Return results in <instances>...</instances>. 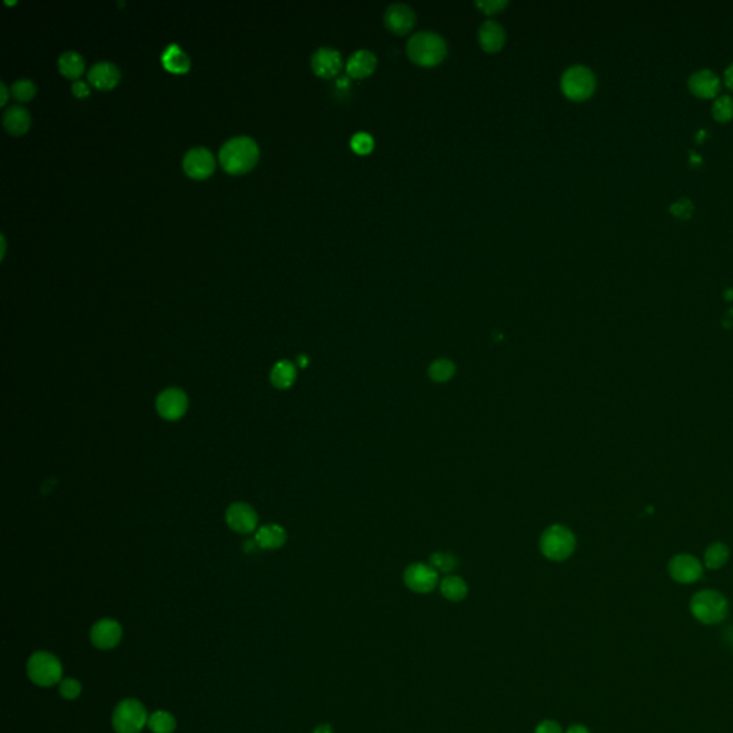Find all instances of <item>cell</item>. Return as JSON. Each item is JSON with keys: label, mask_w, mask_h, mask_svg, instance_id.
<instances>
[{"label": "cell", "mask_w": 733, "mask_h": 733, "mask_svg": "<svg viewBox=\"0 0 733 733\" xmlns=\"http://www.w3.org/2000/svg\"><path fill=\"white\" fill-rule=\"evenodd\" d=\"M59 692L65 699L73 700L80 695L82 686L76 679H64L59 685Z\"/></svg>", "instance_id": "d6a6232c"}, {"label": "cell", "mask_w": 733, "mask_h": 733, "mask_svg": "<svg viewBox=\"0 0 733 733\" xmlns=\"http://www.w3.org/2000/svg\"><path fill=\"white\" fill-rule=\"evenodd\" d=\"M30 114L22 105H10L3 114V127L15 136L24 135L30 127Z\"/></svg>", "instance_id": "d6986e66"}, {"label": "cell", "mask_w": 733, "mask_h": 733, "mask_svg": "<svg viewBox=\"0 0 733 733\" xmlns=\"http://www.w3.org/2000/svg\"><path fill=\"white\" fill-rule=\"evenodd\" d=\"M725 82L730 89H733V64L729 65V68L725 72Z\"/></svg>", "instance_id": "f35d334b"}, {"label": "cell", "mask_w": 733, "mask_h": 733, "mask_svg": "<svg viewBox=\"0 0 733 733\" xmlns=\"http://www.w3.org/2000/svg\"><path fill=\"white\" fill-rule=\"evenodd\" d=\"M669 573L673 580L690 584L695 583L702 577L703 566L698 557L692 554H676L669 561Z\"/></svg>", "instance_id": "8fae6325"}, {"label": "cell", "mask_w": 733, "mask_h": 733, "mask_svg": "<svg viewBox=\"0 0 733 733\" xmlns=\"http://www.w3.org/2000/svg\"><path fill=\"white\" fill-rule=\"evenodd\" d=\"M120 79L119 68L109 60H99L88 71V80L100 91L112 89Z\"/></svg>", "instance_id": "2e32d148"}, {"label": "cell", "mask_w": 733, "mask_h": 733, "mask_svg": "<svg viewBox=\"0 0 733 733\" xmlns=\"http://www.w3.org/2000/svg\"><path fill=\"white\" fill-rule=\"evenodd\" d=\"M148 726L154 733H172L177 727L175 718L165 710H156L150 716Z\"/></svg>", "instance_id": "83f0119b"}, {"label": "cell", "mask_w": 733, "mask_h": 733, "mask_svg": "<svg viewBox=\"0 0 733 733\" xmlns=\"http://www.w3.org/2000/svg\"><path fill=\"white\" fill-rule=\"evenodd\" d=\"M377 66V57L371 51L361 49L354 52L347 62V72L351 78L363 79L370 76Z\"/></svg>", "instance_id": "ffe728a7"}, {"label": "cell", "mask_w": 733, "mask_h": 733, "mask_svg": "<svg viewBox=\"0 0 733 733\" xmlns=\"http://www.w3.org/2000/svg\"><path fill=\"white\" fill-rule=\"evenodd\" d=\"M455 374V365L451 360L438 359L428 367V377L435 383H447Z\"/></svg>", "instance_id": "4316f807"}, {"label": "cell", "mask_w": 733, "mask_h": 733, "mask_svg": "<svg viewBox=\"0 0 733 733\" xmlns=\"http://www.w3.org/2000/svg\"><path fill=\"white\" fill-rule=\"evenodd\" d=\"M730 556L729 548L723 543H714L705 552V566L712 570H718L727 563Z\"/></svg>", "instance_id": "484cf974"}, {"label": "cell", "mask_w": 733, "mask_h": 733, "mask_svg": "<svg viewBox=\"0 0 733 733\" xmlns=\"http://www.w3.org/2000/svg\"><path fill=\"white\" fill-rule=\"evenodd\" d=\"M57 69L68 79L78 80L83 69H85V60H83L80 53L75 51H66L57 59Z\"/></svg>", "instance_id": "603a6c76"}, {"label": "cell", "mask_w": 733, "mask_h": 733, "mask_svg": "<svg viewBox=\"0 0 733 733\" xmlns=\"http://www.w3.org/2000/svg\"><path fill=\"white\" fill-rule=\"evenodd\" d=\"M351 148L360 155H367L374 150V138L368 132H357L351 138Z\"/></svg>", "instance_id": "1f68e13d"}, {"label": "cell", "mask_w": 733, "mask_h": 733, "mask_svg": "<svg viewBox=\"0 0 733 733\" xmlns=\"http://www.w3.org/2000/svg\"><path fill=\"white\" fill-rule=\"evenodd\" d=\"M670 211H672V214L678 218L687 219L694 214V203L687 198H679L676 202L672 203V206H670Z\"/></svg>", "instance_id": "836d02e7"}, {"label": "cell", "mask_w": 733, "mask_h": 733, "mask_svg": "<svg viewBox=\"0 0 733 733\" xmlns=\"http://www.w3.org/2000/svg\"><path fill=\"white\" fill-rule=\"evenodd\" d=\"M729 610L726 597L716 590H702L690 600V612L703 624H718L725 620Z\"/></svg>", "instance_id": "3957f363"}, {"label": "cell", "mask_w": 733, "mask_h": 733, "mask_svg": "<svg viewBox=\"0 0 733 733\" xmlns=\"http://www.w3.org/2000/svg\"><path fill=\"white\" fill-rule=\"evenodd\" d=\"M297 361H298V365H300L301 368H305V367L308 365V363H309L308 359L305 357V355H300V357L297 359Z\"/></svg>", "instance_id": "7bdbcfd3"}, {"label": "cell", "mask_w": 733, "mask_h": 733, "mask_svg": "<svg viewBox=\"0 0 733 733\" xmlns=\"http://www.w3.org/2000/svg\"><path fill=\"white\" fill-rule=\"evenodd\" d=\"M188 410V397L179 388H168L156 399V411L166 422H177Z\"/></svg>", "instance_id": "30bf717a"}, {"label": "cell", "mask_w": 733, "mask_h": 733, "mask_svg": "<svg viewBox=\"0 0 733 733\" xmlns=\"http://www.w3.org/2000/svg\"><path fill=\"white\" fill-rule=\"evenodd\" d=\"M725 297L727 300H733V288H729V289L725 291Z\"/></svg>", "instance_id": "ee69618b"}, {"label": "cell", "mask_w": 733, "mask_h": 733, "mask_svg": "<svg viewBox=\"0 0 733 733\" xmlns=\"http://www.w3.org/2000/svg\"><path fill=\"white\" fill-rule=\"evenodd\" d=\"M0 89H2V105H5L8 100V88L5 82H0Z\"/></svg>", "instance_id": "b9f144b4"}, {"label": "cell", "mask_w": 733, "mask_h": 733, "mask_svg": "<svg viewBox=\"0 0 733 733\" xmlns=\"http://www.w3.org/2000/svg\"><path fill=\"white\" fill-rule=\"evenodd\" d=\"M534 733H563V729L556 721L546 719V721H541L536 726Z\"/></svg>", "instance_id": "d590c367"}, {"label": "cell", "mask_w": 733, "mask_h": 733, "mask_svg": "<svg viewBox=\"0 0 733 733\" xmlns=\"http://www.w3.org/2000/svg\"><path fill=\"white\" fill-rule=\"evenodd\" d=\"M311 68L321 78H334L343 68V57L338 51L328 46L317 49L311 56Z\"/></svg>", "instance_id": "7c38bea8"}, {"label": "cell", "mask_w": 733, "mask_h": 733, "mask_svg": "<svg viewBox=\"0 0 733 733\" xmlns=\"http://www.w3.org/2000/svg\"><path fill=\"white\" fill-rule=\"evenodd\" d=\"M478 42L485 51L497 52L505 46L506 32L494 20H487L478 29Z\"/></svg>", "instance_id": "ac0fdd59"}, {"label": "cell", "mask_w": 733, "mask_h": 733, "mask_svg": "<svg viewBox=\"0 0 733 733\" xmlns=\"http://www.w3.org/2000/svg\"><path fill=\"white\" fill-rule=\"evenodd\" d=\"M576 549V537L568 527L554 525L543 532L540 537L541 554L552 561L568 560Z\"/></svg>", "instance_id": "277c9868"}, {"label": "cell", "mask_w": 733, "mask_h": 733, "mask_svg": "<svg viewBox=\"0 0 733 733\" xmlns=\"http://www.w3.org/2000/svg\"><path fill=\"white\" fill-rule=\"evenodd\" d=\"M566 733H590V730L586 727L584 725H580V723H574L572 726H569V729L566 730Z\"/></svg>", "instance_id": "74e56055"}, {"label": "cell", "mask_w": 733, "mask_h": 733, "mask_svg": "<svg viewBox=\"0 0 733 733\" xmlns=\"http://www.w3.org/2000/svg\"><path fill=\"white\" fill-rule=\"evenodd\" d=\"M560 85L563 93L572 100H584L595 92L596 78L589 68L574 65L563 73Z\"/></svg>", "instance_id": "52a82bcc"}, {"label": "cell", "mask_w": 733, "mask_h": 733, "mask_svg": "<svg viewBox=\"0 0 733 733\" xmlns=\"http://www.w3.org/2000/svg\"><path fill=\"white\" fill-rule=\"evenodd\" d=\"M226 523L234 532L248 534L255 530L258 516L255 510L245 503H235L226 510Z\"/></svg>", "instance_id": "5bb4252c"}, {"label": "cell", "mask_w": 733, "mask_h": 733, "mask_svg": "<svg viewBox=\"0 0 733 733\" xmlns=\"http://www.w3.org/2000/svg\"><path fill=\"white\" fill-rule=\"evenodd\" d=\"M312 733H334V730H332V726L329 723H321L316 729H314Z\"/></svg>", "instance_id": "ab89813d"}, {"label": "cell", "mask_w": 733, "mask_h": 733, "mask_svg": "<svg viewBox=\"0 0 733 733\" xmlns=\"http://www.w3.org/2000/svg\"><path fill=\"white\" fill-rule=\"evenodd\" d=\"M296 379L297 368L294 364L287 360L278 361L271 370V383L278 390H287L292 387V384L296 383Z\"/></svg>", "instance_id": "cb8c5ba5"}, {"label": "cell", "mask_w": 733, "mask_h": 733, "mask_svg": "<svg viewBox=\"0 0 733 733\" xmlns=\"http://www.w3.org/2000/svg\"><path fill=\"white\" fill-rule=\"evenodd\" d=\"M440 592L450 601H462L469 595L467 583L458 576H447L440 581Z\"/></svg>", "instance_id": "d4e9b609"}, {"label": "cell", "mask_w": 733, "mask_h": 733, "mask_svg": "<svg viewBox=\"0 0 733 733\" xmlns=\"http://www.w3.org/2000/svg\"><path fill=\"white\" fill-rule=\"evenodd\" d=\"M476 6L485 12L486 15H494L497 12H501L507 6L506 0H481V2H476Z\"/></svg>", "instance_id": "e575fe53"}, {"label": "cell", "mask_w": 733, "mask_h": 733, "mask_svg": "<svg viewBox=\"0 0 733 733\" xmlns=\"http://www.w3.org/2000/svg\"><path fill=\"white\" fill-rule=\"evenodd\" d=\"M62 673L64 669L60 660L49 652H36L28 662V675L37 686L49 687L56 685L60 682Z\"/></svg>", "instance_id": "8992f818"}, {"label": "cell", "mask_w": 733, "mask_h": 733, "mask_svg": "<svg viewBox=\"0 0 733 733\" xmlns=\"http://www.w3.org/2000/svg\"><path fill=\"white\" fill-rule=\"evenodd\" d=\"M723 325L727 327V328L733 327V308H730V309L725 314V317H723Z\"/></svg>", "instance_id": "60d3db41"}, {"label": "cell", "mask_w": 733, "mask_h": 733, "mask_svg": "<svg viewBox=\"0 0 733 733\" xmlns=\"http://www.w3.org/2000/svg\"><path fill=\"white\" fill-rule=\"evenodd\" d=\"M254 540L260 549L277 550L285 544L287 532L278 525H265L258 529Z\"/></svg>", "instance_id": "7402d4cb"}, {"label": "cell", "mask_w": 733, "mask_h": 733, "mask_svg": "<svg viewBox=\"0 0 733 733\" xmlns=\"http://www.w3.org/2000/svg\"><path fill=\"white\" fill-rule=\"evenodd\" d=\"M430 566L434 568L438 573H451L457 569L458 560L454 554L446 552H437L430 556Z\"/></svg>", "instance_id": "f1b7e54d"}, {"label": "cell", "mask_w": 733, "mask_h": 733, "mask_svg": "<svg viewBox=\"0 0 733 733\" xmlns=\"http://www.w3.org/2000/svg\"><path fill=\"white\" fill-rule=\"evenodd\" d=\"M690 161H692V162H695V163H700L702 158H700V156H692V159H690Z\"/></svg>", "instance_id": "f6af8a7d"}, {"label": "cell", "mask_w": 733, "mask_h": 733, "mask_svg": "<svg viewBox=\"0 0 733 733\" xmlns=\"http://www.w3.org/2000/svg\"><path fill=\"white\" fill-rule=\"evenodd\" d=\"M407 55L420 66H435L446 59L447 44L435 32H418L407 42Z\"/></svg>", "instance_id": "7a4b0ae2"}, {"label": "cell", "mask_w": 733, "mask_h": 733, "mask_svg": "<svg viewBox=\"0 0 733 733\" xmlns=\"http://www.w3.org/2000/svg\"><path fill=\"white\" fill-rule=\"evenodd\" d=\"M161 62L166 71L172 73H186L191 68V59L188 53L177 44L168 45L162 55Z\"/></svg>", "instance_id": "44dd1931"}, {"label": "cell", "mask_w": 733, "mask_h": 733, "mask_svg": "<svg viewBox=\"0 0 733 733\" xmlns=\"http://www.w3.org/2000/svg\"><path fill=\"white\" fill-rule=\"evenodd\" d=\"M122 639V627L116 620L102 619L92 626L91 642L102 651H109L119 644Z\"/></svg>", "instance_id": "4fadbf2b"}, {"label": "cell", "mask_w": 733, "mask_h": 733, "mask_svg": "<svg viewBox=\"0 0 733 733\" xmlns=\"http://www.w3.org/2000/svg\"><path fill=\"white\" fill-rule=\"evenodd\" d=\"M687 82H689L690 91L700 98L715 96L721 88L719 76L710 69L696 71L692 76L689 78Z\"/></svg>", "instance_id": "e0dca14e"}, {"label": "cell", "mask_w": 733, "mask_h": 733, "mask_svg": "<svg viewBox=\"0 0 733 733\" xmlns=\"http://www.w3.org/2000/svg\"><path fill=\"white\" fill-rule=\"evenodd\" d=\"M438 572L426 563H414L404 572V584L407 588L418 595H426L433 592L440 584Z\"/></svg>", "instance_id": "9c48e42d"}, {"label": "cell", "mask_w": 733, "mask_h": 733, "mask_svg": "<svg viewBox=\"0 0 733 733\" xmlns=\"http://www.w3.org/2000/svg\"><path fill=\"white\" fill-rule=\"evenodd\" d=\"M384 24L392 33L406 35L415 24V13L406 3H392L384 13Z\"/></svg>", "instance_id": "9a60e30c"}, {"label": "cell", "mask_w": 733, "mask_h": 733, "mask_svg": "<svg viewBox=\"0 0 733 733\" xmlns=\"http://www.w3.org/2000/svg\"><path fill=\"white\" fill-rule=\"evenodd\" d=\"M218 159L228 174H245L257 165L260 159V148L251 136H234L221 146Z\"/></svg>", "instance_id": "6da1fadb"}, {"label": "cell", "mask_w": 733, "mask_h": 733, "mask_svg": "<svg viewBox=\"0 0 733 733\" xmlns=\"http://www.w3.org/2000/svg\"><path fill=\"white\" fill-rule=\"evenodd\" d=\"M10 91L17 100L28 102L35 96L36 85L30 79H17L12 85Z\"/></svg>", "instance_id": "4dcf8cb0"}, {"label": "cell", "mask_w": 733, "mask_h": 733, "mask_svg": "<svg viewBox=\"0 0 733 733\" xmlns=\"http://www.w3.org/2000/svg\"><path fill=\"white\" fill-rule=\"evenodd\" d=\"M72 92H73V95L78 96V98H85V96L89 95L91 91H89V85H88L87 82H83V80H79V79H78V80H75V82L72 83Z\"/></svg>", "instance_id": "8d00e7d4"}, {"label": "cell", "mask_w": 733, "mask_h": 733, "mask_svg": "<svg viewBox=\"0 0 733 733\" xmlns=\"http://www.w3.org/2000/svg\"><path fill=\"white\" fill-rule=\"evenodd\" d=\"M145 706L135 699L122 700L114 710L112 726L116 733H139L148 725Z\"/></svg>", "instance_id": "5b68a950"}, {"label": "cell", "mask_w": 733, "mask_h": 733, "mask_svg": "<svg viewBox=\"0 0 733 733\" xmlns=\"http://www.w3.org/2000/svg\"><path fill=\"white\" fill-rule=\"evenodd\" d=\"M215 156L214 154L203 146H194L188 150L182 159V168L188 177L194 179H205L211 177L215 171Z\"/></svg>", "instance_id": "ba28073f"}, {"label": "cell", "mask_w": 733, "mask_h": 733, "mask_svg": "<svg viewBox=\"0 0 733 733\" xmlns=\"http://www.w3.org/2000/svg\"><path fill=\"white\" fill-rule=\"evenodd\" d=\"M712 114H714L715 119L721 122H726L733 118V98L729 95L719 96L714 107H712Z\"/></svg>", "instance_id": "f546056e"}]
</instances>
